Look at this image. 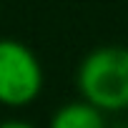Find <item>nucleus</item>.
I'll list each match as a JSON object with an SVG mask.
<instances>
[{"mask_svg": "<svg viewBox=\"0 0 128 128\" xmlns=\"http://www.w3.org/2000/svg\"><path fill=\"white\" fill-rule=\"evenodd\" d=\"M76 88L83 100L103 113L128 110V48H93L76 70Z\"/></svg>", "mask_w": 128, "mask_h": 128, "instance_id": "obj_1", "label": "nucleus"}, {"mask_svg": "<svg viewBox=\"0 0 128 128\" xmlns=\"http://www.w3.org/2000/svg\"><path fill=\"white\" fill-rule=\"evenodd\" d=\"M0 128H35L33 123H25V120H3V123H0Z\"/></svg>", "mask_w": 128, "mask_h": 128, "instance_id": "obj_4", "label": "nucleus"}, {"mask_svg": "<svg viewBox=\"0 0 128 128\" xmlns=\"http://www.w3.org/2000/svg\"><path fill=\"white\" fill-rule=\"evenodd\" d=\"M43 83L45 73L38 55L20 40L0 38V106H30L40 96Z\"/></svg>", "mask_w": 128, "mask_h": 128, "instance_id": "obj_2", "label": "nucleus"}, {"mask_svg": "<svg viewBox=\"0 0 128 128\" xmlns=\"http://www.w3.org/2000/svg\"><path fill=\"white\" fill-rule=\"evenodd\" d=\"M48 128H108V123H106V113L100 108H96L80 98V100L60 106L53 113Z\"/></svg>", "mask_w": 128, "mask_h": 128, "instance_id": "obj_3", "label": "nucleus"}]
</instances>
